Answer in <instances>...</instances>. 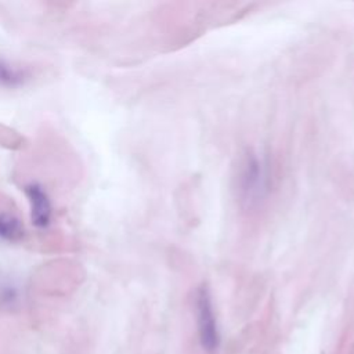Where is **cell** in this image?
I'll return each instance as SVG.
<instances>
[{
  "instance_id": "1",
  "label": "cell",
  "mask_w": 354,
  "mask_h": 354,
  "mask_svg": "<svg viewBox=\"0 0 354 354\" xmlns=\"http://www.w3.org/2000/svg\"><path fill=\"white\" fill-rule=\"evenodd\" d=\"M196 324L202 348L210 354L216 353L220 346V335L212 306V299L205 288L199 289L196 296Z\"/></svg>"
},
{
  "instance_id": "3",
  "label": "cell",
  "mask_w": 354,
  "mask_h": 354,
  "mask_svg": "<svg viewBox=\"0 0 354 354\" xmlns=\"http://www.w3.org/2000/svg\"><path fill=\"white\" fill-rule=\"evenodd\" d=\"M25 235L21 220L6 212H0V239L6 242H19Z\"/></svg>"
},
{
  "instance_id": "4",
  "label": "cell",
  "mask_w": 354,
  "mask_h": 354,
  "mask_svg": "<svg viewBox=\"0 0 354 354\" xmlns=\"http://www.w3.org/2000/svg\"><path fill=\"white\" fill-rule=\"evenodd\" d=\"M29 79L26 69L14 65L4 58H0V86L3 87H19Z\"/></svg>"
},
{
  "instance_id": "2",
  "label": "cell",
  "mask_w": 354,
  "mask_h": 354,
  "mask_svg": "<svg viewBox=\"0 0 354 354\" xmlns=\"http://www.w3.org/2000/svg\"><path fill=\"white\" fill-rule=\"evenodd\" d=\"M25 194L28 196L30 207V218L33 225L37 228H46L51 221V202L48 195L39 184H29L25 187Z\"/></svg>"
},
{
  "instance_id": "5",
  "label": "cell",
  "mask_w": 354,
  "mask_h": 354,
  "mask_svg": "<svg viewBox=\"0 0 354 354\" xmlns=\"http://www.w3.org/2000/svg\"><path fill=\"white\" fill-rule=\"evenodd\" d=\"M18 304V290L11 283L0 285V310H11Z\"/></svg>"
}]
</instances>
